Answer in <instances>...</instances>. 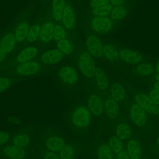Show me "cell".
<instances>
[{
  "mask_svg": "<svg viewBox=\"0 0 159 159\" xmlns=\"http://www.w3.org/2000/svg\"><path fill=\"white\" fill-rule=\"evenodd\" d=\"M155 80H156L157 81H159V73H158V75L156 76Z\"/></svg>",
  "mask_w": 159,
  "mask_h": 159,
  "instance_id": "46",
  "label": "cell"
},
{
  "mask_svg": "<svg viewBox=\"0 0 159 159\" xmlns=\"http://www.w3.org/2000/svg\"><path fill=\"white\" fill-rule=\"evenodd\" d=\"M81 73L87 78H91L94 75L96 67L91 55L86 52H82L79 58L78 62Z\"/></svg>",
  "mask_w": 159,
  "mask_h": 159,
  "instance_id": "1",
  "label": "cell"
},
{
  "mask_svg": "<svg viewBox=\"0 0 159 159\" xmlns=\"http://www.w3.org/2000/svg\"><path fill=\"white\" fill-rule=\"evenodd\" d=\"M16 40L14 34L8 33L1 39L0 45L6 53H9L13 50L16 44Z\"/></svg>",
  "mask_w": 159,
  "mask_h": 159,
  "instance_id": "19",
  "label": "cell"
},
{
  "mask_svg": "<svg viewBox=\"0 0 159 159\" xmlns=\"http://www.w3.org/2000/svg\"><path fill=\"white\" fill-rule=\"evenodd\" d=\"M65 31L64 29L59 25H57L54 27L53 30V38L56 41H59L60 40H62L65 39Z\"/></svg>",
  "mask_w": 159,
  "mask_h": 159,
  "instance_id": "35",
  "label": "cell"
},
{
  "mask_svg": "<svg viewBox=\"0 0 159 159\" xmlns=\"http://www.w3.org/2000/svg\"><path fill=\"white\" fill-rule=\"evenodd\" d=\"M153 66L149 63H140L136 68L137 73L141 76L149 75L153 72Z\"/></svg>",
  "mask_w": 159,
  "mask_h": 159,
  "instance_id": "33",
  "label": "cell"
},
{
  "mask_svg": "<svg viewBox=\"0 0 159 159\" xmlns=\"http://www.w3.org/2000/svg\"><path fill=\"white\" fill-rule=\"evenodd\" d=\"M149 97L154 103L157 105H159V94L154 89L151 90Z\"/></svg>",
  "mask_w": 159,
  "mask_h": 159,
  "instance_id": "38",
  "label": "cell"
},
{
  "mask_svg": "<svg viewBox=\"0 0 159 159\" xmlns=\"http://www.w3.org/2000/svg\"><path fill=\"white\" fill-rule=\"evenodd\" d=\"M65 145V140L60 137H51L48 139L46 142V147H47V148L50 151L53 152H60Z\"/></svg>",
  "mask_w": 159,
  "mask_h": 159,
  "instance_id": "16",
  "label": "cell"
},
{
  "mask_svg": "<svg viewBox=\"0 0 159 159\" xmlns=\"http://www.w3.org/2000/svg\"><path fill=\"white\" fill-rule=\"evenodd\" d=\"M3 153L11 159H23L25 152L23 148L16 145H7L3 148Z\"/></svg>",
  "mask_w": 159,
  "mask_h": 159,
  "instance_id": "11",
  "label": "cell"
},
{
  "mask_svg": "<svg viewBox=\"0 0 159 159\" xmlns=\"http://www.w3.org/2000/svg\"><path fill=\"white\" fill-rule=\"evenodd\" d=\"M59 76L61 81L68 84H75L78 79L75 70L70 66H63L59 71Z\"/></svg>",
  "mask_w": 159,
  "mask_h": 159,
  "instance_id": "8",
  "label": "cell"
},
{
  "mask_svg": "<svg viewBox=\"0 0 159 159\" xmlns=\"http://www.w3.org/2000/svg\"><path fill=\"white\" fill-rule=\"evenodd\" d=\"M89 111L95 116H101L104 111V105L101 98L95 94L91 95L88 100Z\"/></svg>",
  "mask_w": 159,
  "mask_h": 159,
  "instance_id": "9",
  "label": "cell"
},
{
  "mask_svg": "<svg viewBox=\"0 0 159 159\" xmlns=\"http://www.w3.org/2000/svg\"><path fill=\"white\" fill-rule=\"evenodd\" d=\"M130 117L132 122L137 126H142L145 124L146 112L136 103L132 104L130 107Z\"/></svg>",
  "mask_w": 159,
  "mask_h": 159,
  "instance_id": "6",
  "label": "cell"
},
{
  "mask_svg": "<svg viewBox=\"0 0 159 159\" xmlns=\"http://www.w3.org/2000/svg\"><path fill=\"white\" fill-rule=\"evenodd\" d=\"M6 53H7L2 49V48L0 45V63L2 62L4 60Z\"/></svg>",
  "mask_w": 159,
  "mask_h": 159,
  "instance_id": "42",
  "label": "cell"
},
{
  "mask_svg": "<svg viewBox=\"0 0 159 159\" xmlns=\"http://www.w3.org/2000/svg\"><path fill=\"white\" fill-rule=\"evenodd\" d=\"M54 25L52 22H48L44 24L40 29L39 37L42 42H47L53 37Z\"/></svg>",
  "mask_w": 159,
  "mask_h": 159,
  "instance_id": "15",
  "label": "cell"
},
{
  "mask_svg": "<svg viewBox=\"0 0 159 159\" xmlns=\"http://www.w3.org/2000/svg\"><path fill=\"white\" fill-rule=\"evenodd\" d=\"M10 86V81L4 77H0V93L6 90Z\"/></svg>",
  "mask_w": 159,
  "mask_h": 159,
  "instance_id": "36",
  "label": "cell"
},
{
  "mask_svg": "<svg viewBox=\"0 0 159 159\" xmlns=\"http://www.w3.org/2000/svg\"></svg>",
  "mask_w": 159,
  "mask_h": 159,
  "instance_id": "49",
  "label": "cell"
},
{
  "mask_svg": "<svg viewBox=\"0 0 159 159\" xmlns=\"http://www.w3.org/2000/svg\"><path fill=\"white\" fill-rule=\"evenodd\" d=\"M111 9L112 6L109 3L93 8L92 12L96 16H106L111 12Z\"/></svg>",
  "mask_w": 159,
  "mask_h": 159,
  "instance_id": "30",
  "label": "cell"
},
{
  "mask_svg": "<svg viewBox=\"0 0 159 159\" xmlns=\"http://www.w3.org/2000/svg\"><path fill=\"white\" fill-rule=\"evenodd\" d=\"M29 24L26 22H20L15 30L14 36L16 41L22 42L26 37L29 31Z\"/></svg>",
  "mask_w": 159,
  "mask_h": 159,
  "instance_id": "24",
  "label": "cell"
},
{
  "mask_svg": "<svg viewBox=\"0 0 159 159\" xmlns=\"http://www.w3.org/2000/svg\"><path fill=\"white\" fill-rule=\"evenodd\" d=\"M103 53L107 59L112 61L117 60L119 55L117 49L111 45H106L103 47Z\"/></svg>",
  "mask_w": 159,
  "mask_h": 159,
  "instance_id": "26",
  "label": "cell"
},
{
  "mask_svg": "<svg viewBox=\"0 0 159 159\" xmlns=\"http://www.w3.org/2000/svg\"><path fill=\"white\" fill-rule=\"evenodd\" d=\"M40 26L39 24H35L32 25L28 31L27 35V40L29 42H34L35 41L37 38L39 37L40 35Z\"/></svg>",
  "mask_w": 159,
  "mask_h": 159,
  "instance_id": "32",
  "label": "cell"
},
{
  "mask_svg": "<svg viewBox=\"0 0 159 159\" xmlns=\"http://www.w3.org/2000/svg\"><path fill=\"white\" fill-rule=\"evenodd\" d=\"M126 151L130 159H139L142 153L140 145L135 139H130L128 141Z\"/></svg>",
  "mask_w": 159,
  "mask_h": 159,
  "instance_id": "14",
  "label": "cell"
},
{
  "mask_svg": "<svg viewBox=\"0 0 159 159\" xmlns=\"http://www.w3.org/2000/svg\"><path fill=\"white\" fill-rule=\"evenodd\" d=\"M86 47L90 53L95 57H101L104 55L103 45L100 40L95 36H89L86 40Z\"/></svg>",
  "mask_w": 159,
  "mask_h": 159,
  "instance_id": "5",
  "label": "cell"
},
{
  "mask_svg": "<svg viewBox=\"0 0 159 159\" xmlns=\"http://www.w3.org/2000/svg\"><path fill=\"white\" fill-rule=\"evenodd\" d=\"M124 1H125V0H110L111 4L114 5L115 6L121 5Z\"/></svg>",
  "mask_w": 159,
  "mask_h": 159,
  "instance_id": "43",
  "label": "cell"
},
{
  "mask_svg": "<svg viewBox=\"0 0 159 159\" xmlns=\"http://www.w3.org/2000/svg\"><path fill=\"white\" fill-rule=\"evenodd\" d=\"M57 47L63 54L69 55L73 51V45L70 42L66 39H63L57 42Z\"/></svg>",
  "mask_w": 159,
  "mask_h": 159,
  "instance_id": "29",
  "label": "cell"
},
{
  "mask_svg": "<svg viewBox=\"0 0 159 159\" xmlns=\"http://www.w3.org/2000/svg\"><path fill=\"white\" fill-rule=\"evenodd\" d=\"M119 57L124 61L132 64L138 63L142 60V57L139 53L131 50H121L119 52Z\"/></svg>",
  "mask_w": 159,
  "mask_h": 159,
  "instance_id": "12",
  "label": "cell"
},
{
  "mask_svg": "<svg viewBox=\"0 0 159 159\" xmlns=\"http://www.w3.org/2000/svg\"><path fill=\"white\" fill-rule=\"evenodd\" d=\"M30 140L29 135L24 134H20L14 137L12 143L16 146L23 148L29 145Z\"/></svg>",
  "mask_w": 159,
  "mask_h": 159,
  "instance_id": "28",
  "label": "cell"
},
{
  "mask_svg": "<svg viewBox=\"0 0 159 159\" xmlns=\"http://www.w3.org/2000/svg\"><path fill=\"white\" fill-rule=\"evenodd\" d=\"M65 5V0H53L52 14L55 20L58 21L62 20V14Z\"/></svg>",
  "mask_w": 159,
  "mask_h": 159,
  "instance_id": "20",
  "label": "cell"
},
{
  "mask_svg": "<svg viewBox=\"0 0 159 159\" xmlns=\"http://www.w3.org/2000/svg\"><path fill=\"white\" fill-rule=\"evenodd\" d=\"M40 69V65L35 61H27L20 63L16 69V73L20 75H29L37 73Z\"/></svg>",
  "mask_w": 159,
  "mask_h": 159,
  "instance_id": "7",
  "label": "cell"
},
{
  "mask_svg": "<svg viewBox=\"0 0 159 159\" xmlns=\"http://www.w3.org/2000/svg\"><path fill=\"white\" fill-rule=\"evenodd\" d=\"M156 71L158 73H159V61L157 63V65L156 66Z\"/></svg>",
  "mask_w": 159,
  "mask_h": 159,
  "instance_id": "45",
  "label": "cell"
},
{
  "mask_svg": "<svg viewBox=\"0 0 159 159\" xmlns=\"http://www.w3.org/2000/svg\"><path fill=\"white\" fill-rule=\"evenodd\" d=\"M153 89L159 94V81H157L155 83L153 86Z\"/></svg>",
  "mask_w": 159,
  "mask_h": 159,
  "instance_id": "44",
  "label": "cell"
},
{
  "mask_svg": "<svg viewBox=\"0 0 159 159\" xmlns=\"http://www.w3.org/2000/svg\"><path fill=\"white\" fill-rule=\"evenodd\" d=\"M43 159H60V158L53 152L50 151V152H47L45 153Z\"/></svg>",
  "mask_w": 159,
  "mask_h": 159,
  "instance_id": "40",
  "label": "cell"
},
{
  "mask_svg": "<svg viewBox=\"0 0 159 159\" xmlns=\"http://www.w3.org/2000/svg\"><path fill=\"white\" fill-rule=\"evenodd\" d=\"M98 157L99 159H114L113 152L107 144H102L99 147Z\"/></svg>",
  "mask_w": 159,
  "mask_h": 159,
  "instance_id": "25",
  "label": "cell"
},
{
  "mask_svg": "<svg viewBox=\"0 0 159 159\" xmlns=\"http://www.w3.org/2000/svg\"><path fill=\"white\" fill-rule=\"evenodd\" d=\"M108 143L113 153L116 155H117L123 150V143L121 142V140L117 137H112L109 139Z\"/></svg>",
  "mask_w": 159,
  "mask_h": 159,
  "instance_id": "27",
  "label": "cell"
},
{
  "mask_svg": "<svg viewBox=\"0 0 159 159\" xmlns=\"http://www.w3.org/2000/svg\"><path fill=\"white\" fill-rule=\"evenodd\" d=\"M60 159H72L74 157V149L70 145H65L59 152Z\"/></svg>",
  "mask_w": 159,
  "mask_h": 159,
  "instance_id": "34",
  "label": "cell"
},
{
  "mask_svg": "<svg viewBox=\"0 0 159 159\" xmlns=\"http://www.w3.org/2000/svg\"><path fill=\"white\" fill-rule=\"evenodd\" d=\"M144 159H146V158H144Z\"/></svg>",
  "mask_w": 159,
  "mask_h": 159,
  "instance_id": "48",
  "label": "cell"
},
{
  "mask_svg": "<svg viewBox=\"0 0 159 159\" xmlns=\"http://www.w3.org/2000/svg\"><path fill=\"white\" fill-rule=\"evenodd\" d=\"M134 101L145 112L153 114H159V107L154 103L149 96L146 94L139 93L134 96Z\"/></svg>",
  "mask_w": 159,
  "mask_h": 159,
  "instance_id": "3",
  "label": "cell"
},
{
  "mask_svg": "<svg viewBox=\"0 0 159 159\" xmlns=\"http://www.w3.org/2000/svg\"><path fill=\"white\" fill-rule=\"evenodd\" d=\"M117 159H130L127 151L122 150L117 155Z\"/></svg>",
  "mask_w": 159,
  "mask_h": 159,
  "instance_id": "41",
  "label": "cell"
},
{
  "mask_svg": "<svg viewBox=\"0 0 159 159\" xmlns=\"http://www.w3.org/2000/svg\"><path fill=\"white\" fill-rule=\"evenodd\" d=\"M116 133L117 137L120 140H127L131 137L132 130L127 124L120 123L117 125Z\"/></svg>",
  "mask_w": 159,
  "mask_h": 159,
  "instance_id": "23",
  "label": "cell"
},
{
  "mask_svg": "<svg viewBox=\"0 0 159 159\" xmlns=\"http://www.w3.org/2000/svg\"><path fill=\"white\" fill-rule=\"evenodd\" d=\"M111 97L116 102L122 101L125 96V91L119 83H114L111 87Z\"/></svg>",
  "mask_w": 159,
  "mask_h": 159,
  "instance_id": "22",
  "label": "cell"
},
{
  "mask_svg": "<svg viewBox=\"0 0 159 159\" xmlns=\"http://www.w3.org/2000/svg\"><path fill=\"white\" fill-rule=\"evenodd\" d=\"M9 139V135L5 132H0V145L6 143Z\"/></svg>",
  "mask_w": 159,
  "mask_h": 159,
  "instance_id": "39",
  "label": "cell"
},
{
  "mask_svg": "<svg viewBox=\"0 0 159 159\" xmlns=\"http://www.w3.org/2000/svg\"><path fill=\"white\" fill-rule=\"evenodd\" d=\"M94 76L98 86L102 89H106L109 85L108 78L102 69L96 68Z\"/></svg>",
  "mask_w": 159,
  "mask_h": 159,
  "instance_id": "21",
  "label": "cell"
},
{
  "mask_svg": "<svg viewBox=\"0 0 159 159\" xmlns=\"http://www.w3.org/2000/svg\"><path fill=\"white\" fill-rule=\"evenodd\" d=\"M37 49L34 47H29L22 50L18 55L17 60L19 63L29 61L37 54Z\"/></svg>",
  "mask_w": 159,
  "mask_h": 159,
  "instance_id": "17",
  "label": "cell"
},
{
  "mask_svg": "<svg viewBox=\"0 0 159 159\" xmlns=\"http://www.w3.org/2000/svg\"><path fill=\"white\" fill-rule=\"evenodd\" d=\"M93 29L100 34L107 32L112 27V21L107 16H96L91 22Z\"/></svg>",
  "mask_w": 159,
  "mask_h": 159,
  "instance_id": "4",
  "label": "cell"
},
{
  "mask_svg": "<svg viewBox=\"0 0 159 159\" xmlns=\"http://www.w3.org/2000/svg\"><path fill=\"white\" fill-rule=\"evenodd\" d=\"M104 108L106 114L108 117L111 119H114L117 117L119 112V107L114 99L111 98H108L104 104Z\"/></svg>",
  "mask_w": 159,
  "mask_h": 159,
  "instance_id": "18",
  "label": "cell"
},
{
  "mask_svg": "<svg viewBox=\"0 0 159 159\" xmlns=\"http://www.w3.org/2000/svg\"><path fill=\"white\" fill-rule=\"evenodd\" d=\"M72 122L77 127L83 128L86 127L90 122V112L84 106H79L73 111Z\"/></svg>",
  "mask_w": 159,
  "mask_h": 159,
  "instance_id": "2",
  "label": "cell"
},
{
  "mask_svg": "<svg viewBox=\"0 0 159 159\" xmlns=\"http://www.w3.org/2000/svg\"><path fill=\"white\" fill-rule=\"evenodd\" d=\"M111 17L114 20L122 19L127 14L126 9L122 6H116L111 9Z\"/></svg>",
  "mask_w": 159,
  "mask_h": 159,
  "instance_id": "31",
  "label": "cell"
},
{
  "mask_svg": "<svg viewBox=\"0 0 159 159\" xmlns=\"http://www.w3.org/2000/svg\"><path fill=\"white\" fill-rule=\"evenodd\" d=\"M109 2L110 0H91L90 6L93 8H94L100 6L109 4Z\"/></svg>",
  "mask_w": 159,
  "mask_h": 159,
  "instance_id": "37",
  "label": "cell"
},
{
  "mask_svg": "<svg viewBox=\"0 0 159 159\" xmlns=\"http://www.w3.org/2000/svg\"><path fill=\"white\" fill-rule=\"evenodd\" d=\"M63 57V53L57 49L50 50L41 56V60L46 64H55L60 61Z\"/></svg>",
  "mask_w": 159,
  "mask_h": 159,
  "instance_id": "10",
  "label": "cell"
},
{
  "mask_svg": "<svg viewBox=\"0 0 159 159\" xmlns=\"http://www.w3.org/2000/svg\"><path fill=\"white\" fill-rule=\"evenodd\" d=\"M62 20L68 29H72L75 24V16L71 7L69 4H66L62 14Z\"/></svg>",
  "mask_w": 159,
  "mask_h": 159,
  "instance_id": "13",
  "label": "cell"
},
{
  "mask_svg": "<svg viewBox=\"0 0 159 159\" xmlns=\"http://www.w3.org/2000/svg\"><path fill=\"white\" fill-rule=\"evenodd\" d=\"M157 143H158V144L159 145V137L157 139Z\"/></svg>",
  "mask_w": 159,
  "mask_h": 159,
  "instance_id": "47",
  "label": "cell"
}]
</instances>
